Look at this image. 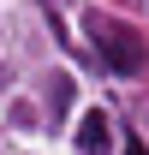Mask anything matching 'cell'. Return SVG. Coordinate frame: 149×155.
Wrapping results in <instances>:
<instances>
[{
    "instance_id": "cell-3",
    "label": "cell",
    "mask_w": 149,
    "mask_h": 155,
    "mask_svg": "<svg viewBox=\"0 0 149 155\" xmlns=\"http://www.w3.org/2000/svg\"><path fill=\"white\" fill-rule=\"evenodd\" d=\"M125 155H149V143H143V137H131V143H125Z\"/></svg>"
},
{
    "instance_id": "cell-1",
    "label": "cell",
    "mask_w": 149,
    "mask_h": 155,
    "mask_svg": "<svg viewBox=\"0 0 149 155\" xmlns=\"http://www.w3.org/2000/svg\"><path fill=\"white\" fill-rule=\"evenodd\" d=\"M90 36H95V54L108 60L119 78H137L149 66V42L131 30V24H113V18H90Z\"/></svg>"
},
{
    "instance_id": "cell-2",
    "label": "cell",
    "mask_w": 149,
    "mask_h": 155,
    "mask_svg": "<svg viewBox=\"0 0 149 155\" xmlns=\"http://www.w3.org/2000/svg\"><path fill=\"white\" fill-rule=\"evenodd\" d=\"M108 143H113L108 114H101V107H90V114L78 119V149H84V155H108Z\"/></svg>"
}]
</instances>
